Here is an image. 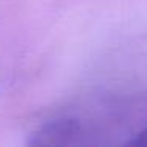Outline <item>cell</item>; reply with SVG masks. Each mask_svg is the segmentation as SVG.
<instances>
[{"mask_svg": "<svg viewBox=\"0 0 147 147\" xmlns=\"http://www.w3.org/2000/svg\"><path fill=\"white\" fill-rule=\"evenodd\" d=\"M127 144H130V146H147V127L134 134V138H131Z\"/></svg>", "mask_w": 147, "mask_h": 147, "instance_id": "7a4b0ae2", "label": "cell"}, {"mask_svg": "<svg viewBox=\"0 0 147 147\" xmlns=\"http://www.w3.org/2000/svg\"><path fill=\"white\" fill-rule=\"evenodd\" d=\"M78 123L74 120H57L46 125L45 128L35 133V139L30 144H65L70 142V138L76 136Z\"/></svg>", "mask_w": 147, "mask_h": 147, "instance_id": "6da1fadb", "label": "cell"}]
</instances>
